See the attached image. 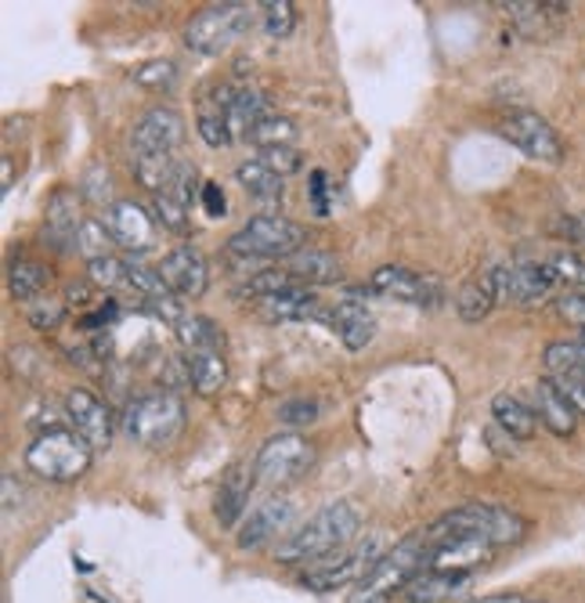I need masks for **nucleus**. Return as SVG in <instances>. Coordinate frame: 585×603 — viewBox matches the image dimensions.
<instances>
[{"instance_id": "1", "label": "nucleus", "mask_w": 585, "mask_h": 603, "mask_svg": "<svg viewBox=\"0 0 585 603\" xmlns=\"http://www.w3.org/2000/svg\"><path fill=\"white\" fill-rule=\"evenodd\" d=\"M362 513L355 502L336 499L325 502L318 513H311L304 524H296L275 545V564H318V560L339 553L358 539Z\"/></svg>"}, {"instance_id": "2", "label": "nucleus", "mask_w": 585, "mask_h": 603, "mask_svg": "<svg viewBox=\"0 0 585 603\" xmlns=\"http://www.w3.org/2000/svg\"><path fill=\"white\" fill-rule=\"evenodd\" d=\"M524 531H527V520L516 510H510V506L462 502L456 510H448L445 517L433 520L430 528H424V539H427V550H438V545L459 542V539H478L492 545V550H502V545L521 542Z\"/></svg>"}, {"instance_id": "3", "label": "nucleus", "mask_w": 585, "mask_h": 603, "mask_svg": "<svg viewBox=\"0 0 585 603\" xmlns=\"http://www.w3.org/2000/svg\"><path fill=\"white\" fill-rule=\"evenodd\" d=\"M304 225L290 221L282 214H257L228 239V253L242 264L261 268V260H290L304 250Z\"/></svg>"}, {"instance_id": "4", "label": "nucleus", "mask_w": 585, "mask_h": 603, "mask_svg": "<svg viewBox=\"0 0 585 603\" xmlns=\"http://www.w3.org/2000/svg\"><path fill=\"white\" fill-rule=\"evenodd\" d=\"M94 448L76 430L51 427L40 430L30 445H25V470H33L40 481L70 485L76 477L91 470Z\"/></svg>"}, {"instance_id": "5", "label": "nucleus", "mask_w": 585, "mask_h": 603, "mask_svg": "<svg viewBox=\"0 0 585 603\" xmlns=\"http://www.w3.org/2000/svg\"><path fill=\"white\" fill-rule=\"evenodd\" d=\"M185 430V402L174 391H153L134 397L124 413V434L142 448H167Z\"/></svg>"}, {"instance_id": "6", "label": "nucleus", "mask_w": 585, "mask_h": 603, "mask_svg": "<svg viewBox=\"0 0 585 603\" xmlns=\"http://www.w3.org/2000/svg\"><path fill=\"white\" fill-rule=\"evenodd\" d=\"M427 539L424 531L405 534L398 545H390L387 557L379 560L376 571L365 579L347 603H390L394 593H405V585L427 568Z\"/></svg>"}, {"instance_id": "7", "label": "nucleus", "mask_w": 585, "mask_h": 603, "mask_svg": "<svg viewBox=\"0 0 585 603\" xmlns=\"http://www.w3.org/2000/svg\"><path fill=\"white\" fill-rule=\"evenodd\" d=\"M384 557H387L384 534H365V539H355L351 545H344L339 553L304 568L301 585L315 589V593H333V589H344V585H362Z\"/></svg>"}, {"instance_id": "8", "label": "nucleus", "mask_w": 585, "mask_h": 603, "mask_svg": "<svg viewBox=\"0 0 585 603\" xmlns=\"http://www.w3.org/2000/svg\"><path fill=\"white\" fill-rule=\"evenodd\" d=\"M257 4H239V0H228V4H210L207 11H199V15L185 25V44L188 51L196 54H213L228 51L242 33L253 30V19H257Z\"/></svg>"}, {"instance_id": "9", "label": "nucleus", "mask_w": 585, "mask_h": 603, "mask_svg": "<svg viewBox=\"0 0 585 603\" xmlns=\"http://www.w3.org/2000/svg\"><path fill=\"white\" fill-rule=\"evenodd\" d=\"M311 466H315V445L296 430H285V434H271L261 445V451H257L253 459V474H257V485L285 488V485L304 481Z\"/></svg>"}, {"instance_id": "10", "label": "nucleus", "mask_w": 585, "mask_h": 603, "mask_svg": "<svg viewBox=\"0 0 585 603\" xmlns=\"http://www.w3.org/2000/svg\"><path fill=\"white\" fill-rule=\"evenodd\" d=\"M484 282L492 285L495 300L506 304H539L556 290V275L546 260H502L484 271Z\"/></svg>"}, {"instance_id": "11", "label": "nucleus", "mask_w": 585, "mask_h": 603, "mask_svg": "<svg viewBox=\"0 0 585 603\" xmlns=\"http://www.w3.org/2000/svg\"><path fill=\"white\" fill-rule=\"evenodd\" d=\"M499 134L527 159L550 163V167H556V163L564 159V142H561V134L553 131V123H546L539 113H527V108L502 116Z\"/></svg>"}, {"instance_id": "12", "label": "nucleus", "mask_w": 585, "mask_h": 603, "mask_svg": "<svg viewBox=\"0 0 585 603\" xmlns=\"http://www.w3.org/2000/svg\"><path fill=\"white\" fill-rule=\"evenodd\" d=\"M369 293L384 297V300H401V304H416V308H433L441 304V282L430 275H419V271L405 268V264H384L369 275Z\"/></svg>"}, {"instance_id": "13", "label": "nucleus", "mask_w": 585, "mask_h": 603, "mask_svg": "<svg viewBox=\"0 0 585 603\" xmlns=\"http://www.w3.org/2000/svg\"><path fill=\"white\" fill-rule=\"evenodd\" d=\"M181 142H185V119L178 108L153 105L134 123L130 148L134 156H174L181 148Z\"/></svg>"}, {"instance_id": "14", "label": "nucleus", "mask_w": 585, "mask_h": 603, "mask_svg": "<svg viewBox=\"0 0 585 603\" xmlns=\"http://www.w3.org/2000/svg\"><path fill=\"white\" fill-rule=\"evenodd\" d=\"M293 517H296V506L285 496H271L261 506H253L250 517L242 520L239 534H236L239 550H261L268 542L279 545L285 534L293 531Z\"/></svg>"}, {"instance_id": "15", "label": "nucleus", "mask_w": 585, "mask_h": 603, "mask_svg": "<svg viewBox=\"0 0 585 603\" xmlns=\"http://www.w3.org/2000/svg\"><path fill=\"white\" fill-rule=\"evenodd\" d=\"M105 225H108V231H113V242L124 246L127 253L156 250V225L159 221L142 207V202L116 199L113 207H105Z\"/></svg>"}, {"instance_id": "16", "label": "nucleus", "mask_w": 585, "mask_h": 603, "mask_svg": "<svg viewBox=\"0 0 585 603\" xmlns=\"http://www.w3.org/2000/svg\"><path fill=\"white\" fill-rule=\"evenodd\" d=\"M65 413H70L73 430L84 437L94 451H105L113 445V413L98 394H91L87 387H73L65 394Z\"/></svg>"}, {"instance_id": "17", "label": "nucleus", "mask_w": 585, "mask_h": 603, "mask_svg": "<svg viewBox=\"0 0 585 603\" xmlns=\"http://www.w3.org/2000/svg\"><path fill=\"white\" fill-rule=\"evenodd\" d=\"M159 275L167 279V285L178 297H202L210 285L207 260H202V253L192 250V246H178V250H170L167 257H163Z\"/></svg>"}, {"instance_id": "18", "label": "nucleus", "mask_w": 585, "mask_h": 603, "mask_svg": "<svg viewBox=\"0 0 585 603\" xmlns=\"http://www.w3.org/2000/svg\"><path fill=\"white\" fill-rule=\"evenodd\" d=\"M330 322L336 329V336L344 340L347 351H365L376 336V319H373V311L365 308V300L358 293L339 297L333 314H330Z\"/></svg>"}, {"instance_id": "19", "label": "nucleus", "mask_w": 585, "mask_h": 603, "mask_svg": "<svg viewBox=\"0 0 585 603\" xmlns=\"http://www.w3.org/2000/svg\"><path fill=\"white\" fill-rule=\"evenodd\" d=\"M257 485L253 466H231V470L221 477L213 496V517L221 520V528H239L242 513L250 510V491Z\"/></svg>"}, {"instance_id": "20", "label": "nucleus", "mask_w": 585, "mask_h": 603, "mask_svg": "<svg viewBox=\"0 0 585 603\" xmlns=\"http://www.w3.org/2000/svg\"><path fill=\"white\" fill-rule=\"evenodd\" d=\"M84 225L80 217V202H76V191L70 188H59L48 202V217H44V246L51 250H76V231Z\"/></svg>"}, {"instance_id": "21", "label": "nucleus", "mask_w": 585, "mask_h": 603, "mask_svg": "<svg viewBox=\"0 0 585 603\" xmlns=\"http://www.w3.org/2000/svg\"><path fill=\"white\" fill-rule=\"evenodd\" d=\"M532 408L539 423L556 437H575L578 430V413L567 405V397L556 391V383L550 376H542L532 387Z\"/></svg>"}, {"instance_id": "22", "label": "nucleus", "mask_w": 585, "mask_h": 603, "mask_svg": "<svg viewBox=\"0 0 585 603\" xmlns=\"http://www.w3.org/2000/svg\"><path fill=\"white\" fill-rule=\"evenodd\" d=\"M473 585V574L470 571H433V568H424L416 574L412 582L405 585V600L408 603H445L459 593H467Z\"/></svg>"}, {"instance_id": "23", "label": "nucleus", "mask_w": 585, "mask_h": 603, "mask_svg": "<svg viewBox=\"0 0 585 603\" xmlns=\"http://www.w3.org/2000/svg\"><path fill=\"white\" fill-rule=\"evenodd\" d=\"M492 419L495 427L510 437V441H532L535 437V427H539V416L532 402H524L521 394H510L502 391L492 397Z\"/></svg>"}, {"instance_id": "24", "label": "nucleus", "mask_w": 585, "mask_h": 603, "mask_svg": "<svg viewBox=\"0 0 585 603\" xmlns=\"http://www.w3.org/2000/svg\"><path fill=\"white\" fill-rule=\"evenodd\" d=\"M285 271L301 285H330L339 279V260L325 250H301L285 260Z\"/></svg>"}, {"instance_id": "25", "label": "nucleus", "mask_w": 585, "mask_h": 603, "mask_svg": "<svg viewBox=\"0 0 585 603\" xmlns=\"http://www.w3.org/2000/svg\"><path fill=\"white\" fill-rule=\"evenodd\" d=\"M271 113L268 108V94L257 91V87H239V98L231 105L228 113V131H231V142H247L250 131Z\"/></svg>"}, {"instance_id": "26", "label": "nucleus", "mask_w": 585, "mask_h": 603, "mask_svg": "<svg viewBox=\"0 0 585 603\" xmlns=\"http://www.w3.org/2000/svg\"><path fill=\"white\" fill-rule=\"evenodd\" d=\"M188 383H192L196 394H202V397H213L217 391H224V383H228L224 351L188 354Z\"/></svg>"}, {"instance_id": "27", "label": "nucleus", "mask_w": 585, "mask_h": 603, "mask_svg": "<svg viewBox=\"0 0 585 603\" xmlns=\"http://www.w3.org/2000/svg\"><path fill=\"white\" fill-rule=\"evenodd\" d=\"M261 314L271 322H304V319H315L318 314V300L307 285H301V290L261 300Z\"/></svg>"}, {"instance_id": "28", "label": "nucleus", "mask_w": 585, "mask_h": 603, "mask_svg": "<svg viewBox=\"0 0 585 603\" xmlns=\"http://www.w3.org/2000/svg\"><path fill=\"white\" fill-rule=\"evenodd\" d=\"M236 181L261 202H279L282 191H285V177H279L275 170H268L261 159H242L236 167Z\"/></svg>"}, {"instance_id": "29", "label": "nucleus", "mask_w": 585, "mask_h": 603, "mask_svg": "<svg viewBox=\"0 0 585 603\" xmlns=\"http://www.w3.org/2000/svg\"><path fill=\"white\" fill-rule=\"evenodd\" d=\"M178 329V340L188 354H199V351H224V333L221 325L207 314H185V319L174 325Z\"/></svg>"}, {"instance_id": "30", "label": "nucleus", "mask_w": 585, "mask_h": 603, "mask_svg": "<svg viewBox=\"0 0 585 603\" xmlns=\"http://www.w3.org/2000/svg\"><path fill=\"white\" fill-rule=\"evenodd\" d=\"M542 365H546V376L585 380V344H578V340H553V344L542 351Z\"/></svg>"}, {"instance_id": "31", "label": "nucleus", "mask_w": 585, "mask_h": 603, "mask_svg": "<svg viewBox=\"0 0 585 603\" xmlns=\"http://www.w3.org/2000/svg\"><path fill=\"white\" fill-rule=\"evenodd\" d=\"M48 268L36 264V260H15V264L8 268V293L15 300H25V304H33V300L48 290Z\"/></svg>"}, {"instance_id": "32", "label": "nucleus", "mask_w": 585, "mask_h": 603, "mask_svg": "<svg viewBox=\"0 0 585 603\" xmlns=\"http://www.w3.org/2000/svg\"><path fill=\"white\" fill-rule=\"evenodd\" d=\"M495 304H499V300H495V293H492V285L484 282V275H481V279H470V282L456 293V311H459V319H462V322H481V319H488Z\"/></svg>"}, {"instance_id": "33", "label": "nucleus", "mask_w": 585, "mask_h": 603, "mask_svg": "<svg viewBox=\"0 0 585 603\" xmlns=\"http://www.w3.org/2000/svg\"><path fill=\"white\" fill-rule=\"evenodd\" d=\"M296 123L290 119V116H279V113H268L257 127L250 131V138L247 142H253L257 148H293L296 145Z\"/></svg>"}, {"instance_id": "34", "label": "nucleus", "mask_w": 585, "mask_h": 603, "mask_svg": "<svg viewBox=\"0 0 585 603\" xmlns=\"http://www.w3.org/2000/svg\"><path fill=\"white\" fill-rule=\"evenodd\" d=\"M261 25L271 40H285L296 25V4L293 0H264L261 4Z\"/></svg>"}, {"instance_id": "35", "label": "nucleus", "mask_w": 585, "mask_h": 603, "mask_svg": "<svg viewBox=\"0 0 585 603\" xmlns=\"http://www.w3.org/2000/svg\"><path fill=\"white\" fill-rule=\"evenodd\" d=\"M546 264L553 268L556 285H567L571 293L585 290V257L582 253H575V250H556V253L546 257Z\"/></svg>"}, {"instance_id": "36", "label": "nucleus", "mask_w": 585, "mask_h": 603, "mask_svg": "<svg viewBox=\"0 0 585 603\" xmlns=\"http://www.w3.org/2000/svg\"><path fill=\"white\" fill-rule=\"evenodd\" d=\"M108 246H113V231H108L105 221H94V217H84V225L76 231V253L87 260L108 257Z\"/></svg>"}, {"instance_id": "37", "label": "nucleus", "mask_w": 585, "mask_h": 603, "mask_svg": "<svg viewBox=\"0 0 585 603\" xmlns=\"http://www.w3.org/2000/svg\"><path fill=\"white\" fill-rule=\"evenodd\" d=\"M196 131L199 138L207 142L210 148H224L231 145V131H228V113H221V108H213L202 102L199 105V119H196Z\"/></svg>"}, {"instance_id": "38", "label": "nucleus", "mask_w": 585, "mask_h": 603, "mask_svg": "<svg viewBox=\"0 0 585 603\" xmlns=\"http://www.w3.org/2000/svg\"><path fill=\"white\" fill-rule=\"evenodd\" d=\"M65 311H70V304L59 297H36L30 308H25V322H30L33 329H40V333H51V329H59L65 322Z\"/></svg>"}, {"instance_id": "39", "label": "nucleus", "mask_w": 585, "mask_h": 603, "mask_svg": "<svg viewBox=\"0 0 585 603\" xmlns=\"http://www.w3.org/2000/svg\"><path fill=\"white\" fill-rule=\"evenodd\" d=\"M127 268L119 257H98V260H87V279L98 285V290H124L127 285Z\"/></svg>"}, {"instance_id": "40", "label": "nucleus", "mask_w": 585, "mask_h": 603, "mask_svg": "<svg viewBox=\"0 0 585 603\" xmlns=\"http://www.w3.org/2000/svg\"><path fill=\"white\" fill-rule=\"evenodd\" d=\"M153 210H156V221L163 228H170V231H185L188 228V202H181L174 191H156V202H153Z\"/></svg>"}, {"instance_id": "41", "label": "nucleus", "mask_w": 585, "mask_h": 603, "mask_svg": "<svg viewBox=\"0 0 585 603\" xmlns=\"http://www.w3.org/2000/svg\"><path fill=\"white\" fill-rule=\"evenodd\" d=\"M134 84L145 91H170L178 84V65L174 62H145L142 70H134Z\"/></svg>"}, {"instance_id": "42", "label": "nucleus", "mask_w": 585, "mask_h": 603, "mask_svg": "<svg viewBox=\"0 0 585 603\" xmlns=\"http://www.w3.org/2000/svg\"><path fill=\"white\" fill-rule=\"evenodd\" d=\"M275 419L285 423V427H307V423L318 419V402H311V397H285L275 408Z\"/></svg>"}, {"instance_id": "43", "label": "nucleus", "mask_w": 585, "mask_h": 603, "mask_svg": "<svg viewBox=\"0 0 585 603\" xmlns=\"http://www.w3.org/2000/svg\"><path fill=\"white\" fill-rule=\"evenodd\" d=\"M264 163L268 170H275L279 177H290V174H296L304 167V159H301V153H296V145L293 148H264L261 156H257Z\"/></svg>"}, {"instance_id": "44", "label": "nucleus", "mask_w": 585, "mask_h": 603, "mask_svg": "<svg viewBox=\"0 0 585 603\" xmlns=\"http://www.w3.org/2000/svg\"><path fill=\"white\" fill-rule=\"evenodd\" d=\"M80 188H84L94 202H108V199H113V177H108V170H102V167L87 170L84 181H80ZM108 207H113V202H108Z\"/></svg>"}, {"instance_id": "45", "label": "nucleus", "mask_w": 585, "mask_h": 603, "mask_svg": "<svg viewBox=\"0 0 585 603\" xmlns=\"http://www.w3.org/2000/svg\"><path fill=\"white\" fill-rule=\"evenodd\" d=\"M556 383V391L567 397V405L575 408L578 419H585V380L582 376H550Z\"/></svg>"}, {"instance_id": "46", "label": "nucleus", "mask_w": 585, "mask_h": 603, "mask_svg": "<svg viewBox=\"0 0 585 603\" xmlns=\"http://www.w3.org/2000/svg\"><path fill=\"white\" fill-rule=\"evenodd\" d=\"M199 202H202V210H207L210 217H224V214H228L224 188L217 185V181H202V185H199Z\"/></svg>"}, {"instance_id": "47", "label": "nucleus", "mask_w": 585, "mask_h": 603, "mask_svg": "<svg viewBox=\"0 0 585 603\" xmlns=\"http://www.w3.org/2000/svg\"><path fill=\"white\" fill-rule=\"evenodd\" d=\"M556 314L567 322H575V325H585V290L556 297Z\"/></svg>"}, {"instance_id": "48", "label": "nucleus", "mask_w": 585, "mask_h": 603, "mask_svg": "<svg viewBox=\"0 0 585 603\" xmlns=\"http://www.w3.org/2000/svg\"><path fill=\"white\" fill-rule=\"evenodd\" d=\"M325 188H330V177H325V170H311V177H307V196H311V210H315L318 217L330 214V199H325Z\"/></svg>"}, {"instance_id": "49", "label": "nucleus", "mask_w": 585, "mask_h": 603, "mask_svg": "<svg viewBox=\"0 0 585 603\" xmlns=\"http://www.w3.org/2000/svg\"><path fill=\"white\" fill-rule=\"evenodd\" d=\"M19 496H22V488L15 485V477H11V474H4V513H11V510H15Z\"/></svg>"}, {"instance_id": "50", "label": "nucleus", "mask_w": 585, "mask_h": 603, "mask_svg": "<svg viewBox=\"0 0 585 603\" xmlns=\"http://www.w3.org/2000/svg\"><path fill=\"white\" fill-rule=\"evenodd\" d=\"M473 603H535V600L524 596V593H492V596H481Z\"/></svg>"}, {"instance_id": "51", "label": "nucleus", "mask_w": 585, "mask_h": 603, "mask_svg": "<svg viewBox=\"0 0 585 603\" xmlns=\"http://www.w3.org/2000/svg\"><path fill=\"white\" fill-rule=\"evenodd\" d=\"M65 304L70 308H84L87 304V285H70V290H65Z\"/></svg>"}, {"instance_id": "52", "label": "nucleus", "mask_w": 585, "mask_h": 603, "mask_svg": "<svg viewBox=\"0 0 585 603\" xmlns=\"http://www.w3.org/2000/svg\"><path fill=\"white\" fill-rule=\"evenodd\" d=\"M4 188H11V159L4 156Z\"/></svg>"}, {"instance_id": "53", "label": "nucleus", "mask_w": 585, "mask_h": 603, "mask_svg": "<svg viewBox=\"0 0 585 603\" xmlns=\"http://www.w3.org/2000/svg\"><path fill=\"white\" fill-rule=\"evenodd\" d=\"M578 344H585V325L578 329Z\"/></svg>"}, {"instance_id": "54", "label": "nucleus", "mask_w": 585, "mask_h": 603, "mask_svg": "<svg viewBox=\"0 0 585 603\" xmlns=\"http://www.w3.org/2000/svg\"><path fill=\"white\" fill-rule=\"evenodd\" d=\"M578 221H582V242H585V217H578Z\"/></svg>"}]
</instances>
